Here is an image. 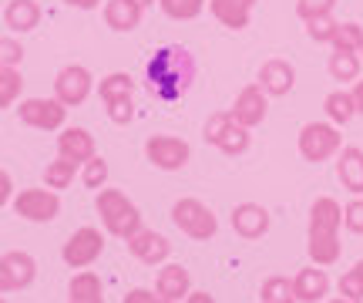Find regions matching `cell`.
<instances>
[{"mask_svg": "<svg viewBox=\"0 0 363 303\" xmlns=\"http://www.w3.org/2000/svg\"><path fill=\"white\" fill-rule=\"evenodd\" d=\"M195 75H199V65L192 51L185 44H165L145 65V88L158 101H179L195 84Z\"/></svg>", "mask_w": 363, "mask_h": 303, "instance_id": "obj_1", "label": "cell"}, {"mask_svg": "<svg viewBox=\"0 0 363 303\" xmlns=\"http://www.w3.org/2000/svg\"><path fill=\"white\" fill-rule=\"evenodd\" d=\"M343 226V206L333 196H320L310 206V226H306V253L316 266H333L343 253L340 243Z\"/></svg>", "mask_w": 363, "mask_h": 303, "instance_id": "obj_2", "label": "cell"}, {"mask_svg": "<svg viewBox=\"0 0 363 303\" xmlns=\"http://www.w3.org/2000/svg\"><path fill=\"white\" fill-rule=\"evenodd\" d=\"M94 209L101 216V226H104L108 236L128 239L142 229V212H138V206H135L121 189H98Z\"/></svg>", "mask_w": 363, "mask_h": 303, "instance_id": "obj_3", "label": "cell"}, {"mask_svg": "<svg viewBox=\"0 0 363 303\" xmlns=\"http://www.w3.org/2000/svg\"><path fill=\"white\" fill-rule=\"evenodd\" d=\"M172 223L179 226L182 236L195 239V243H206L219 233V219H216V212L208 209L202 199H192L185 196L179 199L175 206H172Z\"/></svg>", "mask_w": 363, "mask_h": 303, "instance_id": "obj_4", "label": "cell"}, {"mask_svg": "<svg viewBox=\"0 0 363 303\" xmlns=\"http://www.w3.org/2000/svg\"><path fill=\"white\" fill-rule=\"evenodd\" d=\"M296 145H299V155L306 162L320 165V162H330L343 148V135H340V128L333 121H306L299 128Z\"/></svg>", "mask_w": 363, "mask_h": 303, "instance_id": "obj_5", "label": "cell"}, {"mask_svg": "<svg viewBox=\"0 0 363 303\" xmlns=\"http://www.w3.org/2000/svg\"><path fill=\"white\" fill-rule=\"evenodd\" d=\"M104 253V236L101 229H94V226H81L74 229L71 236H67L65 250H61V260H65L71 270H88L101 260Z\"/></svg>", "mask_w": 363, "mask_h": 303, "instance_id": "obj_6", "label": "cell"}, {"mask_svg": "<svg viewBox=\"0 0 363 303\" xmlns=\"http://www.w3.org/2000/svg\"><path fill=\"white\" fill-rule=\"evenodd\" d=\"M145 158L162 172H179L189 165L192 158V145L179 138V135H148L145 142Z\"/></svg>", "mask_w": 363, "mask_h": 303, "instance_id": "obj_7", "label": "cell"}, {"mask_svg": "<svg viewBox=\"0 0 363 303\" xmlns=\"http://www.w3.org/2000/svg\"><path fill=\"white\" fill-rule=\"evenodd\" d=\"M11 206L27 223H51L61 216V196L54 189H21Z\"/></svg>", "mask_w": 363, "mask_h": 303, "instance_id": "obj_8", "label": "cell"}, {"mask_svg": "<svg viewBox=\"0 0 363 303\" xmlns=\"http://www.w3.org/2000/svg\"><path fill=\"white\" fill-rule=\"evenodd\" d=\"M17 115L27 128H40V132H57L65 128L67 121V108L57 98H21Z\"/></svg>", "mask_w": 363, "mask_h": 303, "instance_id": "obj_9", "label": "cell"}, {"mask_svg": "<svg viewBox=\"0 0 363 303\" xmlns=\"http://www.w3.org/2000/svg\"><path fill=\"white\" fill-rule=\"evenodd\" d=\"M94 92V78L84 65H65L54 78V98L65 108H78L88 101V94Z\"/></svg>", "mask_w": 363, "mask_h": 303, "instance_id": "obj_10", "label": "cell"}, {"mask_svg": "<svg viewBox=\"0 0 363 303\" xmlns=\"http://www.w3.org/2000/svg\"><path fill=\"white\" fill-rule=\"evenodd\" d=\"M38 280V260L24 250H11L0 256V293L27 290Z\"/></svg>", "mask_w": 363, "mask_h": 303, "instance_id": "obj_11", "label": "cell"}, {"mask_svg": "<svg viewBox=\"0 0 363 303\" xmlns=\"http://www.w3.org/2000/svg\"><path fill=\"white\" fill-rule=\"evenodd\" d=\"M266 111H269V94L259 88V81H256V84H246L242 92L235 94L233 108H229V115H233L235 125H242L249 132L266 121Z\"/></svg>", "mask_w": 363, "mask_h": 303, "instance_id": "obj_12", "label": "cell"}, {"mask_svg": "<svg viewBox=\"0 0 363 303\" xmlns=\"http://www.w3.org/2000/svg\"><path fill=\"white\" fill-rule=\"evenodd\" d=\"M125 243H128L131 256L145 266H162V263H169V256H172L169 236H162V233H155V229H145V226L135 233V236L125 239Z\"/></svg>", "mask_w": 363, "mask_h": 303, "instance_id": "obj_13", "label": "cell"}, {"mask_svg": "<svg viewBox=\"0 0 363 303\" xmlns=\"http://www.w3.org/2000/svg\"><path fill=\"white\" fill-rule=\"evenodd\" d=\"M229 223H233L235 236L242 239H262L266 233H269L272 226V216L266 206H259V202H239L233 209V216H229Z\"/></svg>", "mask_w": 363, "mask_h": 303, "instance_id": "obj_14", "label": "cell"}, {"mask_svg": "<svg viewBox=\"0 0 363 303\" xmlns=\"http://www.w3.org/2000/svg\"><path fill=\"white\" fill-rule=\"evenodd\" d=\"M259 88L269 98H286V94L296 88V67L283 61V57H269L259 67Z\"/></svg>", "mask_w": 363, "mask_h": 303, "instance_id": "obj_15", "label": "cell"}, {"mask_svg": "<svg viewBox=\"0 0 363 303\" xmlns=\"http://www.w3.org/2000/svg\"><path fill=\"white\" fill-rule=\"evenodd\" d=\"M57 155L67 158V162H78V165H84L88 158L98 155V145H94V135L88 132V128H61V135H57Z\"/></svg>", "mask_w": 363, "mask_h": 303, "instance_id": "obj_16", "label": "cell"}, {"mask_svg": "<svg viewBox=\"0 0 363 303\" xmlns=\"http://www.w3.org/2000/svg\"><path fill=\"white\" fill-rule=\"evenodd\" d=\"M155 293L172 303H185V297L192 293V277L182 263H162L155 277Z\"/></svg>", "mask_w": 363, "mask_h": 303, "instance_id": "obj_17", "label": "cell"}, {"mask_svg": "<svg viewBox=\"0 0 363 303\" xmlns=\"http://www.w3.org/2000/svg\"><path fill=\"white\" fill-rule=\"evenodd\" d=\"M293 293L296 303H320L330 293V277H326V266H303L296 277H293Z\"/></svg>", "mask_w": 363, "mask_h": 303, "instance_id": "obj_18", "label": "cell"}, {"mask_svg": "<svg viewBox=\"0 0 363 303\" xmlns=\"http://www.w3.org/2000/svg\"><path fill=\"white\" fill-rule=\"evenodd\" d=\"M337 179L347 192L363 196V148L347 145L337 152Z\"/></svg>", "mask_w": 363, "mask_h": 303, "instance_id": "obj_19", "label": "cell"}, {"mask_svg": "<svg viewBox=\"0 0 363 303\" xmlns=\"http://www.w3.org/2000/svg\"><path fill=\"white\" fill-rule=\"evenodd\" d=\"M145 17V7L138 0H108L104 4V24L118 31V34H128L135 27L142 24Z\"/></svg>", "mask_w": 363, "mask_h": 303, "instance_id": "obj_20", "label": "cell"}, {"mask_svg": "<svg viewBox=\"0 0 363 303\" xmlns=\"http://www.w3.org/2000/svg\"><path fill=\"white\" fill-rule=\"evenodd\" d=\"M4 24L11 27L13 34H30L40 24V4L38 0H11L4 11Z\"/></svg>", "mask_w": 363, "mask_h": 303, "instance_id": "obj_21", "label": "cell"}, {"mask_svg": "<svg viewBox=\"0 0 363 303\" xmlns=\"http://www.w3.org/2000/svg\"><path fill=\"white\" fill-rule=\"evenodd\" d=\"M67 303H104L101 277L94 270H81L67 283Z\"/></svg>", "mask_w": 363, "mask_h": 303, "instance_id": "obj_22", "label": "cell"}, {"mask_svg": "<svg viewBox=\"0 0 363 303\" xmlns=\"http://www.w3.org/2000/svg\"><path fill=\"white\" fill-rule=\"evenodd\" d=\"M208 13H212L222 27H229V31H246L249 21H252V11L239 7L233 0H208Z\"/></svg>", "mask_w": 363, "mask_h": 303, "instance_id": "obj_23", "label": "cell"}, {"mask_svg": "<svg viewBox=\"0 0 363 303\" xmlns=\"http://www.w3.org/2000/svg\"><path fill=\"white\" fill-rule=\"evenodd\" d=\"M323 111H326V119L333 121V125H350L353 119H357V105H353V94L350 92H330L323 98Z\"/></svg>", "mask_w": 363, "mask_h": 303, "instance_id": "obj_24", "label": "cell"}, {"mask_svg": "<svg viewBox=\"0 0 363 303\" xmlns=\"http://www.w3.org/2000/svg\"><path fill=\"white\" fill-rule=\"evenodd\" d=\"M98 94H101V101H118V98H131L135 94V78L125 75V71H111V75H104L101 84H98Z\"/></svg>", "mask_w": 363, "mask_h": 303, "instance_id": "obj_25", "label": "cell"}, {"mask_svg": "<svg viewBox=\"0 0 363 303\" xmlns=\"http://www.w3.org/2000/svg\"><path fill=\"white\" fill-rule=\"evenodd\" d=\"M78 162H67V158H54V162H48V169H44V185L48 189H54V192H61V189H67V185L74 182V175H78Z\"/></svg>", "mask_w": 363, "mask_h": 303, "instance_id": "obj_26", "label": "cell"}, {"mask_svg": "<svg viewBox=\"0 0 363 303\" xmlns=\"http://www.w3.org/2000/svg\"><path fill=\"white\" fill-rule=\"evenodd\" d=\"M330 78L333 81H357L360 78V54H353V51H333L330 54Z\"/></svg>", "mask_w": 363, "mask_h": 303, "instance_id": "obj_27", "label": "cell"}, {"mask_svg": "<svg viewBox=\"0 0 363 303\" xmlns=\"http://www.w3.org/2000/svg\"><path fill=\"white\" fill-rule=\"evenodd\" d=\"M21 92H24V75L17 67H0V111L17 105Z\"/></svg>", "mask_w": 363, "mask_h": 303, "instance_id": "obj_28", "label": "cell"}, {"mask_svg": "<svg viewBox=\"0 0 363 303\" xmlns=\"http://www.w3.org/2000/svg\"><path fill=\"white\" fill-rule=\"evenodd\" d=\"M330 48H333V51L360 54L363 51V24H357V21H343V24L337 27L333 40H330Z\"/></svg>", "mask_w": 363, "mask_h": 303, "instance_id": "obj_29", "label": "cell"}, {"mask_svg": "<svg viewBox=\"0 0 363 303\" xmlns=\"http://www.w3.org/2000/svg\"><path fill=\"white\" fill-rule=\"evenodd\" d=\"M249 142H252L249 128H242V125H235V121H233V125L219 135V142H216L212 148H219L222 155H242V152L249 148Z\"/></svg>", "mask_w": 363, "mask_h": 303, "instance_id": "obj_30", "label": "cell"}, {"mask_svg": "<svg viewBox=\"0 0 363 303\" xmlns=\"http://www.w3.org/2000/svg\"><path fill=\"white\" fill-rule=\"evenodd\" d=\"M262 300L259 303H296V293H293V280L289 277H269L259 290Z\"/></svg>", "mask_w": 363, "mask_h": 303, "instance_id": "obj_31", "label": "cell"}, {"mask_svg": "<svg viewBox=\"0 0 363 303\" xmlns=\"http://www.w3.org/2000/svg\"><path fill=\"white\" fill-rule=\"evenodd\" d=\"M158 7L172 21H195L206 11V0H158Z\"/></svg>", "mask_w": 363, "mask_h": 303, "instance_id": "obj_32", "label": "cell"}, {"mask_svg": "<svg viewBox=\"0 0 363 303\" xmlns=\"http://www.w3.org/2000/svg\"><path fill=\"white\" fill-rule=\"evenodd\" d=\"M81 182H84V189H104V182H108V162H104L101 155L88 158L84 165H81Z\"/></svg>", "mask_w": 363, "mask_h": 303, "instance_id": "obj_33", "label": "cell"}, {"mask_svg": "<svg viewBox=\"0 0 363 303\" xmlns=\"http://www.w3.org/2000/svg\"><path fill=\"white\" fill-rule=\"evenodd\" d=\"M303 24H306L310 40H316V44H330L333 34H337L340 21H333V13H323V17H313V21H303Z\"/></svg>", "mask_w": 363, "mask_h": 303, "instance_id": "obj_34", "label": "cell"}, {"mask_svg": "<svg viewBox=\"0 0 363 303\" xmlns=\"http://www.w3.org/2000/svg\"><path fill=\"white\" fill-rule=\"evenodd\" d=\"M343 226L353 236H363V196H357L353 202L343 206Z\"/></svg>", "mask_w": 363, "mask_h": 303, "instance_id": "obj_35", "label": "cell"}, {"mask_svg": "<svg viewBox=\"0 0 363 303\" xmlns=\"http://www.w3.org/2000/svg\"><path fill=\"white\" fill-rule=\"evenodd\" d=\"M337 0H296V13L303 21H313V17H323V13H333Z\"/></svg>", "mask_w": 363, "mask_h": 303, "instance_id": "obj_36", "label": "cell"}, {"mask_svg": "<svg viewBox=\"0 0 363 303\" xmlns=\"http://www.w3.org/2000/svg\"><path fill=\"white\" fill-rule=\"evenodd\" d=\"M229 125H233V115H229V111H216V115H208L206 128H202V135H206L208 145H216V142H219V135L225 132Z\"/></svg>", "mask_w": 363, "mask_h": 303, "instance_id": "obj_37", "label": "cell"}, {"mask_svg": "<svg viewBox=\"0 0 363 303\" xmlns=\"http://www.w3.org/2000/svg\"><path fill=\"white\" fill-rule=\"evenodd\" d=\"M21 61H24V48H21V40L0 38V67H21Z\"/></svg>", "mask_w": 363, "mask_h": 303, "instance_id": "obj_38", "label": "cell"}, {"mask_svg": "<svg viewBox=\"0 0 363 303\" xmlns=\"http://www.w3.org/2000/svg\"><path fill=\"white\" fill-rule=\"evenodd\" d=\"M340 297H350V300H363V277L360 270H347L343 277H340Z\"/></svg>", "mask_w": 363, "mask_h": 303, "instance_id": "obj_39", "label": "cell"}, {"mask_svg": "<svg viewBox=\"0 0 363 303\" xmlns=\"http://www.w3.org/2000/svg\"><path fill=\"white\" fill-rule=\"evenodd\" d=\"M108 119L115 125H128L135 119V101L131 98H118V101H108Z\"/></svg>", "mask_w": 363, "mask_h": 303, "instance_id": "obj_40", "label": "cell"}, {"mask_svg": "<svg viewBox=\"0 0 363 303\" xmlns=\"http://www.w3.org/2000/svg\"><path fill=\"white\" fill-rule=\"evenodd\" d=\"M125 303H172L165 297H158L155 290H148V287H135V290L125 293Z\"/></svg>", "mask_w": 363, "mask_h": 303, "instance_id": "obj_41", "label": "cell"}, {"mask_svg": "<svg viewBox=\"0 0 363 303\" xmlns=\"http://www.w3.org/2000/svg\"><path fill=\"white\" fill-rule=\"evenodd\" d=\"M11 202H13V179H11V172L0 169V209L11 206Z\"/></svg>", "mask_w": 363, "mask_h": 303, "instance_id": "obj_42", "label": "cell"}, {"mask_svg": "<svg viewBox=\"0 0 363 303\" xmlns=\"http://www.w3.org/2000/svg\"><path fill=\"white\" fill-rule=\"evenodd\" d=\"M353 105H357V115H363V78L353 81Z\"/></svg>", "mask_w": 363, "mask_h": 303, "instance_id": "obj_43", "label": "cell"}, {"mask_svg": "<svg viewBox=\"0 0 363 303\" xmlns=\"http://www.w3.org/2000/svg\"><path fill=\"white\" fill-rule=\"evenodd\" d=\"M67 7H74V11H94V7H101V0H65Z\"/></svg>", "mask_w": 363, "mask_h": 303, "instance_id": "obj_44", "label": "cell"}, {"mask_svg": "<svg viewBox=\"0 0 363 303\" xmlns=\"http://www.w3.org/2000/svg\"><path fill=\"white\" fill-rule=\"evenodd\" d=\"M185 303H216V297L206 290H192L189 297H185Z\"/></svg>", "mask_w": 363, "mask_h": 303, "instance_id": "obj_45", "label": "cell"}, {"mask_svg": "<svg viewBox=\"0 0 363 303\" xmlns=\"http://www.w3.org/2000/svg\"><path fill=\"white\" fill-rule=\"evenodd\" d=\"M233 4H239V7H246V11H252V7H256V0H233Z\"/></svg>", "mask_w": 363, "mask_h": 303, "instance_id": "obj_46", "label": "cell"}, {"mask_svg": "<svg viewBox=\"0 0 363 303\" xmlns=\"http://www.w3.org/2000/svg\"><path fill=\"white\" fill-rule=\"evenodd\" d=\"M326 303H363V300H350V297H333V300H326Z\"/></svg>", "mask_w": 363, "mask_h": 303, "instance_id": "obj_47", "label": "cell"}, {"mask_svg": "<svg viewBox=\"0 0 363 303\" xmlns=\"http://www.w3.org/2000/svg\"><path fill=\"white\" fill-rule=\"evenodd\" d=\"M353 270H360V277H363V260H357V266H353Z\"/></svg>", "mask_w": 363, "mask_h": 303, "instance_id": "obj_48", "label": "cell"}, {"mask_svg": "<svg viewBox=\"0 0 363 303\" xmlns=\"http://www.w3.org/2000/svg\"><path fill=\"white\" fill-rule=\"evenodd\" d=\"M0 303H7V300H4V293H0Z\"/></svg>", "mask_w": 363, "mask_h": 303, "instance_id": "obj_49", "label": "cell"}, {"mask_svg": "<svg viewBox=\"0 0 363 303\" xmlns=\"http://www.w3.org/2000/svg\"><path fill=\"white\" fill-rule=\"evenodd\" d=\"M360 54H363V51H360Z\"/></svg>", "mask_w": 363, "mask_h": 303, "instance_id": "obj_50", "label": "cell"}]
</instances>
